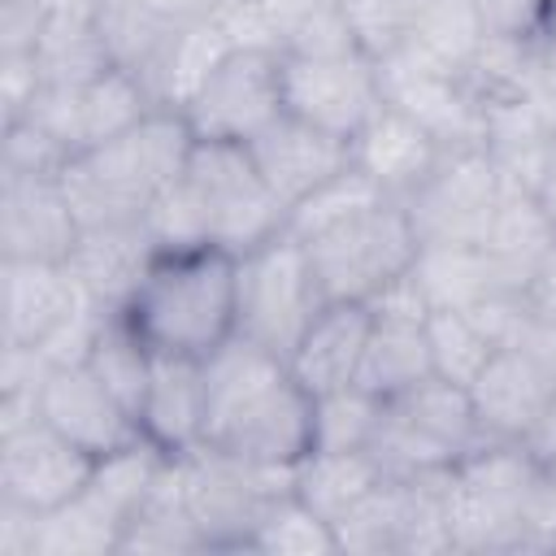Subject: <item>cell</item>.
I'll return each mask as SVG.
<instances>
[{
	"instance_id": "obj_1",
	"label": "cell",
	"mask_w": 556,
	"mask_h": 556,
	"mask_svg": "<svg viewBox=\"0 0 556 556\" xmlns=\"http://www.w3.org/2000/svg\"><path fill=\"white\" fill-rule=\"evenodd\" d=\"M156 252L222 248L243 256L287 230V204L261 178L248 143L195 139L182 178L143 217Z\"/></svg>"
},
{
	"instance_id": "obj_2",
	"label": "cell",
	"mask_w": 556,
	"mask_h": 556,
	"mask_svg": "<svg viewBox=\"0 0 556 556\" xmlns=\"http://www.w3.org/2000/svg\"><path fill=\"white\" fill-rule=\"evenodd\" d=\"M204 443L252 465H300L313 452V391L278 352L235 334L204 356Z\"/></svg>"
},
{
	"instance_id": "obj_3",
	"label": "cell",
	"mask_w": 556,
	"mask_h": 556,
	"mask_svg": "<svg viewBox=\"0 0 556 556\" xmlns=\"http://www.w3.org/2000/svg\"><path fill=\"white\" fill-rule=\"evenodd\" d=\"M235 265L239 256L222 248L156 252L139 287L122 304V317L139 330L152 352L204 361L226 339H235Z\"/></svg>"
},
{
	"instance_id": "obj_4",
	"label": "cell",
	"mask_w": 556,
	"mask_h": 556,
	"mask_svg": "<svg viewBox=\"0 0 556 556\" xmlns=\"http://www.w3.org/2000/svg\"><path fill=\"white\" fill-rule=\"evenodd\" d=\"M195 148V130L178 109H152L126 135L74 152L61 169V187L83 226L143 222L161 191H169Z\"/></svg>"
},
{
	"instance_id": "obj_5",
	"label": "cell",
	"mask_w": 556,
	"mask_h": 556,
	"mask_svg": "<svg viewBox=\"0 0 556 556\" xmlns=\"http://www.w3.org/2000/svg\"><path fill=\"white\" fill-rule=\"evenodd\" d=\"M486 434L473 413L469 387H456L439 374L421 378L404 395L387 400L382 426L369 443V456L391 478H413L430 469H452L460 456L482 447Z\"/></svg>"
},
{
	"instance_id": "obj_6",
	"label": "cell",
	"mask_w": 556,
	"mask_h": 556,
	"mask_svg": "<svg viewBox=\"0 0 556 556\" xmlns=\"http://www.w3.org/2000/svg\"><path fill=\"white\" fill-rule=\"evenodd\" d=\"M326 300H378L417 261V235L400 200H374L339 226L300 239Z\"/></svg>"
},
{
	"instance_id": "obj_7",
	"label": "cell",
	"mask_w": 556,
	"mask_h": 556,
	"mask_svg": "<svg viewBox=\"0 0 556 556\" xmlns=\"http://www.w3.org/2000/svg\"><path fill=\"white\" fill-rule=\"evenodd\" d=\"M539 460L508 439H491L452 465L447 521L452 552H521V513Z\"/></svg>"
},
{
	"instance_id": "obj_8",
	"label": "cell",
	"mask_w": 556,
	"mask_h": 556,
	"mask_svg": "<svg viewBox=\"0 0 556 556\" xmlns=\"http://www.w3.org/2000/svg\"><path fill=\"white\" fill-rule=\"evenodd\" d=\"M174 460L208 552H248L265 504L295 491V465H252L213 443H195Z\"/></svg>"
},
{
	"instance_id": "obj_9",
	"label": "cell",
	"mask_w": 556,
	"mask_h": 556,
	"mask_svg": "<svg viewBox=\"0 0 556 556\" xmlns=\"http://www.w3.org/2000/svg\"><path fill=\"white\" fill-rule=\"evenodd\" d=\"M235 287H239L235 334L278 352L282 361L291 356V348L300 343L317 308L326 304L313 261L291 230L243 252L235 265Z\"/></svg>"
},
{
	"instance_id": "obj_10",
	"label": "cell",
	"mask_w": 556,
	"mask_h": 556,
	"mask_svg": "<svg viewBox=\"0 0 556 556\" xmlns=\"http://www.w3.org/2000/svg\"><path fill=\"white\" fill-rule=\"evenodd\" d=\"M378 87H382V104L413 117L443 152L456 148H486V130H482V104L465 78L460 65L434 56L430 48L404 39L391 52H382L378 61Z\"/></svg>"
},
{
	"instance_id": "obj_11",
	"label": "cell",
	"mask_w": 556,
	"mask_h": 556,
	"mask_svg": "<svg viewBox=\"0 0 556 556\" xmlns=\"http://www.w3.org/2000/svg\"><path fill=\"white\" fill-rule=\"evenodd\" d=\"M282 113V52L269 48H230L182 104L195 139L226 143H252Z\"/></svg>"
},
{
	"instance_id": "obj_12",
	"label": "cell",
	"mask_w": 556,
	"mask_h": 556,
	"mask_svg": "<svg viewBox=\"0 0 556 556\" xmlns=\"http://www.w3.org/2000/svg\"><path fill=\"white\" fill-rule=\"evenodd\" d=\"M504 195V174L486 148H456L400 200L417 243H482Z\"/></svg>"
},
{
	"instance_id": "obj_13",
	"label": "cell",
	"mask_w": 556,
	"mask_h": 556,
	"mask_svg": "<svg viewBox=\"0 0 556 556\" xmlns=\"http://www.w3.org/2000/svg\"><path fill=\"white\" fill-rule=\"evenodd\" d=\"M282 109L352 143L382 109L374 56H282Z\"/></svg>"
},
{
	"instance_id": "obj_14",
	"label": "cell",
	"mask_w": 556,
	"mask_h": 556,
	"mask_svg": "<svg viewBox=\"0 0 556 556\" xmlns=\"http://www.w3.org/2000/svg\"><path fill=\"white\" fill-rule=\"evenodd\" d=\"M152 109L156 104H152L148 87L130 70L113 65L83 87H39L26 117L39 122L74 156V152H87V148H100L117 135H126Z\"/></svg>"
},
{
	"instance_id": "obj_15",
	"label": "cell",
	"mask_w": 556,
	"mask_h": 556,
	"mask_svg": "<svg viewBox=\"0 0 556 556\" xmlns=\"http://www.w3.org/2000/svg\"><path fill=\"white\" fill-rule=\"evenodd\" d=\"M96 456L52 430L43 417L0 434V500L52 513L91 482Z\"/></svg>"
},
{
	"instance_id": "obj_16",
	"label": "cell",
	"mask_w": 556,
	"mask_h": 556,
	"mask_svg": "<svg viewBox=\"0 0 556 556\" xmlns=\"http://www.w3.org/2000/svg\"><path fill=\"white\" fill-rule=\"evenodd\" d=\"M83 222L61 174H0V261H70Z\"/></svg>"
},
{
	"instance_id": "obj_17",
	"label": "cell",
	"mask_w": 556,
	"mask_h": 556,
	"mask_svg": "<svg viewBox=\"0 0 556 556\" xmlns=\"http://www.w3.org/2000/svg\"><path fill=\"white\" fill-rule=\"evenodd\" d=\"M39 417L61 430L70 443L91 452L96 460L143 439L135 413L87 369V365H52L39 387Z\"/></svg>"
},
{
	"instance_id": "obj_18",
	"label": "cell",
	"mask_w": 556,
	"mask_h": 556,
	"mask_svg": "<svg viewBox=\"0 0 556 556\" xmlns=\"http://www.w3.org/2000/svg\"><path fill=\"white\" fill-rule=\"evenodd\" d=\"M261 178L269 182V191L291 208L295 200H304L308 191H317L326 178H334L339 169L352 165V143L317 130L291 113H282L278 122H269L252 143H248Z\"/></svg>"
},
{
	"instance_id": "obj_19",
	"label": "cell",
	"mask_w": 556,
	"mask_h": 556,
	"mask_svg": "<svg viewBox=\"0 0 556 556\" xmlns=\"http://www.w3.org/2000/svg\"><path fill=\"white\" fill-rule=\"evenodd\" d=\"M469 395H473V413H478L486 443L491 439L521 443L526 430L539 421V413L556 400V378L543 369V361L530 348L513 343L486 361V369L473 378Z\"/></svg>"
},
{
	"instance_id": "obj_20",
	"label": "cell",
	"mask_w": 556,
	"mask_h": 556,
	"mask_svg": "<svg viewBox=\"0 0 556 556\" xmlns=\"http://www.w3.org/2000/svg\"><path fill=\"white\" fill-rule=\"evenodd\" d=\"M87 291L61 261H0V343L39 348Z\"/></svg>"
},
{
	"instance_id": "obj_21",
	"label": "cell",
	"mask_w": 556,
	"mask_h": 556,
	"mask_svg": "<svg viewBox=\"0 0 556 556\" xmlns=\"http://www.w3.org/2000/svg\"><path fill=\"white\" fill-rule=\"evenodd\" d=\"M204 417H208V382L204 361L195 356H152V378L139 404V430L148 443H156L165 456H182L195 443H204Z\"/></svg>"
},
{
	"instance_id": "obj_22",
	"label": "cell",
	"mask_w": 556,
	"mask_h": 556,
	"mask_svg": "<svg viewBox=\"0 0 556 556\" xmlns=\"http://www.w3.org/2000/svg\"><path fill=\"white\" fill-rule=\"evenodd\" d=\"M374 326V308L361 300H326L317 308V317L308 321V330L300 334V343L291 348L287 365L291 374L313 391H339L356 382L361 369V352Z\"/></svg>"
},
{
	"instance_id": "obj_23",
	"label": "cell",
	"mask_w": 556,
	"mask_h": 556,
	"mask_svg": "<svg viewBox=\"0 0 556 556\" xmlns=\"http://www.w3.org/2000/svg\"><path fill=\"white\" fill-rule=\"evenodd\" d=\"M152 256L156 243L143 222H113V226H83L65 265L96 304L122 308L139 287V278L148 274Z\"/></svg>"
},
{
	"instance_id": "obj_24",
	"label": "cell",
	"mask_w": 556,
	"mask_h": 556,
	"mask_svg": "<svg viewBox=\"0 0 556 556\" xmlns=\"http://www.w3.org/2000/svg\"><path fill=\"white\" fill-rule=\"evenodd\" d=\"M443 156V148L404 113L378 109L352 139V165L365 169L391 200H404Z\"/></svg>"
},
{
	"instance_id": "obj_25",
	"label": "cell",
	"mask_w": 556,
	"mask_h": 556,
	"mask_svg": "<svg viewBox=\"0 0 556 556\" xmlns=\"http://www.w3.org/2000/svg\"><path fill=\"white\" fill-rule=\"evenodd\" d=\"M552 243H556V230H552L543 204L534 200V191L504 182V195H500V204L486 222V235H482V248L495 261L504 287L526 295V287H530L534 269L543 265V256L552 252Z\"/></svg>"
},
{
	"instance_id": "obj_26",
	"label": "cell",
	"mask_w": 556,
	"mask_h": 556,
	"mask_svg": "<svg viewBox=\"0 0 556 556\" xmlns=\"http://www.w3.org/2000/svg\"><path fill=\"white\" fill-rule=\"evenodd\" d=\"M430 374H434V365H430L426 321L374 313V326H369V339L361 352V369H356V387H365L378 400H395Z\"/></svg>"
},
{
	"instance_id": "obj_27",
	"label": "cell",
	"mask_w": 556,
	"mask_h": 556,
	"mask_svg": "<svg viewBox=\"0 0 556 556\" xmlns=\"http://www.w3.org/2000/svg\"><path fill=\"white\" fill-rule=\"evenodd\" d=\"M408 274L430 308H473L478 300L508 291L482 243H421Z\"/></svg>"
},
{
	"instance_id": "obj_28",
	"label": "cell",
	"mask_w": 556,
	"mask_h": 556,
	"mask_svg": "<svg viewBox=\"0 0 556 556\" xmlns=\"http://www.w3.org/2000/svg\"><path fill=\"white\" fill-rule=\"evenodd\" d=\"M122 552H208L204 547V534L187 508V495H182V478H178V460L169 456L156 486L148 491V500L135 508V517L126 521L122 530Z\"/></svg>"
},
{
	"instance_id": "obj_29",
	"label": "cell",
	"mask_w": 556,
	"mask_h": 556,
	"mask_svg": "<svg viewBox=\"0 0 556 556\" xmlns=\"http://www.w3.org/2000/svg\"><path fill=\"white\" fill-rule=\"evenodd\" d=\"M282 56H352L365 52L339 0H261ZM369 56V52H365Z\"/></svg>"
},
{
	"instance_id": "obj_30",
	"label": "cell",
	"mask_w": 556,
	"mask_h": 556,
	"mask_svg": "<svg viewBox=\"0 0 556 556\" xmlns=\"http://www.w3.org/2000/svg\"><path fill=\"white\" fill-rule=\"evenodd\" d=\"M378 482L382 469L369 452H308L295 465V495L330 526L343 521Z\"/></svg>"
},
{
	"instance_id": "obj_31",
	"label": "cell",
	"mask_w": 556,
	"mask_h": 556,
	"mask_svg": "<svg viewBox=\"0 0 556 556\" xmlns=\"http://www.w3.org/2000/svg\"><path fill=\"white\" fill-rule=\"evenodd\" d=\"M96 30L109 48V61L117 70H130L148 87V78L156 74V65L165 61V52L182 26H169L165 17L143 9L139 0H100Z\"/></svg>"
},
{
	"instance_id": "obj_32",
	"label": "cell",
	"mask_w": 556,
	"mask_h": 556,
	"mask_svg": "<svg viewBox=\"0 0 556 556\" xmlns=\"http://www.w3.org/2000/svg\"><path fill=\"white\" fill-rule=\"evenodd\" d=\"M230 48H235V43H230V35L222 30L217 13H208L204 22L182 26V30L174 35L165 61H161L156 74L148 78V96H152V104H156V109H178V113H182V104L195 96V87L208 78V70H213Z\"/></svg>"
},
{
	"instance_id": "obj_33",
	"label": "cell",
	"mask_w": 556,
	"mask_h": 556,
	"mask_svg": "<svg viewBox=\"0 0 556 556\" xmlns=\"http://www.w3.org/2000/svg\"><path fill=\"white\" fill-rule=\"evenodd\" d=\"M165 460H169V456H165L156 443L135 439V443H126V447H117V452H109V456L96 460L91 482L83 486V495L96 500V504L126 530V521L135 517V508H139V504L148 500V491L156 486Z\"/></svg>"
},
{
	"instance_id": "obj_34",
	"label": "cell",
	"mask_w": 556,
	"mask_h": 556,
	"mask_svg": "<svg viewBox=\"0 0 556 556\" xmlns=\"http://www.w3.org/2000/svg\"><path fill=\"white\" fill-rule=\"evenodd\" d=\"M152 348L139 339V330L122 317V308H113L91 343V356H87V369L135 413L139 421V404H143V391H148V378H152Z\"/></svg>"
},
{
	"instance_id": "obj_35",
	"label": "cell",
	"mask_w": 556,
	"mask_h": 556,
	"mask_svg": "<svg viewBox=\"0 0 556 556\" xmlns=\"http://www.w3.org/2000/svg\"><path fill=\"white\" fill-rule=\"evenodd\" d=\"M248 552H261V556H334L339 552V534L295 491H287V495L265 504Z\"/></svg>"
},
{
	"instance_id": "obj_36",
	"label": "cell",
	"mask_w": 556,
	"mask_h": 556,
	"mask_svg": "<svg viewBox=\"0 0 556 556\" xmlns=\"http://www.w3.org/2000/svg\"><path fill=\"white\" fill-rule=\"evenodd\" d=\"M382 413L387 400L369 395L356 382L313 395V452H369Z\"/></svg>"
},
{
	"instance_id": "obj_37",
	"label": "cell",
	"mask_w": 556,
	"mask_h": 556,
	"mask_svg": "<svg viewBox=\"0 0 556 556\" xmlns=\"http://www.w3.org/2000/svg\"><path fill=\"white\" fill-rule=\"evenodd\" d=\"M30 56L39 65L43 87H83L104 70H113L96 22H52Z\"/></svg>"
},
{
	"instance_id": "obj_38",
	"label": "cell",
	"mask_w": 556,
	"mask_h": 556,
	"mask_svg": "<svg viewBox=\"0 0 556 556\" xmlns=\"http://www.w3.org/2000/svg\"><path fill=\"white\" fill-rule=\"evenodd\" d=\"M426 339H430V365H434V374L447 378V382H456V387H473V378L500 352L495 339L469 313H460V308H430Z\"/></svg>"
},
{
	"instance_id": "obj_39",
	"label": "cell",
	"mask_w": 556,
	"mask_h": 556,
	"mask_svg": "<svg viewBox=\"0 0 556 556\" xmlns=\"http://www.w3.org/2000/svg\"><path fill=\"white\" fill-rule=\"evenodd\" d=\"M104 552H122V526L83 491L43 513L39 521V556H104Z\"/></svg>"
},
{
	"instance_id": "obj_40",
	"label": "cell",
	"mask_w": 556,
	"mask_h": 556,
	"mask_svg": "<svg viewBox=\"0 0 556 556\" xmlns=\"http://www.w3.org/2000/svg\"><path fill=\"white\" fill-rule=\"evenodd\" d=\"M374 200H387V191H382L365 169L348 165V169H339L334 178H326L317 191H308L304 200H295V204L287 208V230H291L295 239H313V235L339 226L343 217L361 213V208L374 204Z\"/></svg>"
},
{
	"instance_id": "obj_41",
	"label": "cell",
	"mask_w": 556,
	"mask_h": 556,
	"mask_svg": "<svg viewBox=\"0 0 556 556\" xmlns=\"http://www.w3.org/2000/svg\"><path fill=\"white\" fill-rule=\"evenodd\" d=\"M408 39L465 70L482 43V22H478L473 0H417Z\"/></svg>"
},
{
	"instance_id": "obj_42",
	"label": "cell",
	"mask_w": 556,
	"mask_h": 556,
	"mask_svg": "<svg viewBox=\"0 0 556 556\" xmlns=\"http://www.w3.org/2000/svg\"><path fill=\"white\" fill-rule=\"evenodd\" d=\"M70 152L30 117L4 122L0 135V174H61Z\"/></svg>"
},
{
	"instance_id": "obj_43",
	"label": "cell",
	"mask_w": 556,
	"mask_h": 556,
	"mask_svg": "<svg viewBox=\"0 0 556 556\" xmlns=\"http://www.w3.org/2000/svg\"><path fill=\"white\" fill-rule=\"evenodd\" d=\"M348 22L356 26L361 35V48L378 61L382 52H391L395 43L408 39V26H413V13H417V0H339Z\"/></svg>"
},
{
	"instance_id": "obj_44",
	"label": "cell",
	"mask_w": 556,
	"mask_h": 556,
	"mask_svg": "<svg viewBox=\"0 0 556 556\" xmlns=\"http://www.w3.org/2000/svg\"><path fill=\"white\" fill-rule=\"evenodd\" d=\"M521 552H556V460L539 465L521 513Z\"/></svg>"
},
{
	"instance_id": "obj_45",
	"label": "cell",
	"mask_w": 556,
	"mask_h": 556,
	"mask_svg": "<svg viewBox=\"0 0 556 556\" xmlns=\"http://www.w3.org/2000/svg\"><path fill=\"white\" fill-rule=\"evenodd\" d=\"M547 0H473L482 35L491 39H539V17Z\"/></svg>"
},
{
	"instance_id": "obj_46",
	"label": "cell",
	"mask_w": 556,
	"mask_h": 556,
	"mask_svg": "<svg viewBox=\"0 0 556 556\" xmlns=\"http://www.w3.org/2000/svg\"><path fill=\"white\" fill-rule=\"evenodd\" d=\"M43 78H39V65L30 52H0V109H4V122H17L26 117V109L35 104Z\"/></svg>"
},
{
	"instance_id": "obj_47",
	"label": "cell",
	"mask_w": 556,
	"mask_h": 556,
	"mask_svg": "<svg viewBox=\"0 0 556 556\" xmlns=\"http://www.w3.org/2000/svg\"><path fill=\"white\" fill-rule=\"evenodd\" d=\"M48 30L43 0H0V52H35Z\"/></svg>"
},
{
	"instance_id": "obj_48",
	"label": "cell",
	"mask_w": 556,
	"mask_h": 556,
	"mask_svg": "<svg viewBox=\"0 0 556 556\" xmlns=\"http://www.w3.org/2000/svg\"><path fill=\"white\" fill-rule=\"evenodd\" d=\"M39 521L43 513L0 500V556H39Z\"/></svg>"
},
{
	"instance_id": "obj_49",
	"label": "cell",
	"mask_w": 556,
	"mask_h": 556,
	"mask_svg": "<svg viewBox=\"0 0 556 556\" xmlns=\"http://www.w3.org/2000/svg\"><path fill=\"white\" fill-rule=\"evenodd\" d=\"M526 308H530L534 321L556 326V243H552V252L543 256V265L534 269L530 287H526Z\"/></svg>"
},
{
	"instance_id": "obj_50",
	"label": "cell",
	"mask_w": 556,
	"mask_h": 556,
	"mask_svg": "<svg viewBox=\"0 0 556 556\" xmlns=\"http://www.w3.org/2000/svg\"><path fill=\"white\" fill-rule=\"evenodd\" d=\"M521 447H526L539 465H552V460H556V400H552V404L539 413V421L526 430Z\"/></svg>"
},
{
	"instance_id": "obj_51",
	"label": "cell",
	"mask_w": 556,
	"mask_h": 556,
	"mask_svg": "<svg viewBox=\"0 0 556 556\" xmlns=\"http://www.w3.org/2000/svg\"><path fill=\"white\" fill-rule=\"evenodd\" d=\"M139 4L152 9L156 17H165L169 26H191L213 13V0H139Z\"/></svg>"
},
{
	"instance_id": "obj_52",
	"label": "cell",
	"mask_w": 556,
	"mask_h": 556,
	"mask_svg": "<svg viewBox=\"0 0 556 556\" xmlns=\"http://www.w3.org/2000/svg\"><path fill=\"white\" fill-rule=\"evenodd\" d=\"M517 343L530 348V352L543 361V369L556 378V326H552V321H530V330H526Z\"/></svg>"
},
{
	"instance_id": "obj_53",
	"label": "cell",
	"mask_w": 556,
	"mask_h": 556,
	"mask_svg": "<svg viewBox=\"0 0 556 556\" xmlns=\"http://www.w3.org/2000/svg\"><path fill=\"white\" fill-rule=\"evenodd\" d=\"M534 200L543 204V213H547V222L556 230V169H543V178L534 182Z\"/></svg>"
},
{
	"instance_id": "obj_54",
	"label": "cell",
	"mask_w": 556,
	"mask_h": 556,
	"mask_svg": "<svg viewBox=\"0 0 556 556\" xmlns=\"http://www.w3.org/2000/svg\"><path fill=\"white\" fill-rule=\"evenodd\" d=\"M539 43H552V48H556V0L543 4V17H539Z\"/></svg>"
},
{
	"instance_id": "obj_55",
	"label": "cell",
	"mask_w": 556,
	"mask_h": 556,
	"mask_svg": "<svg viewBox=\"0 0 556 556\" xmlns=\"http://www.w3.org/2000/svg\"><path fill=\"white\" fill-rule=\"evenodd\" d=\"M222 4H235V0H213V9H222Z\"/></svg>"
}]
</instances>
